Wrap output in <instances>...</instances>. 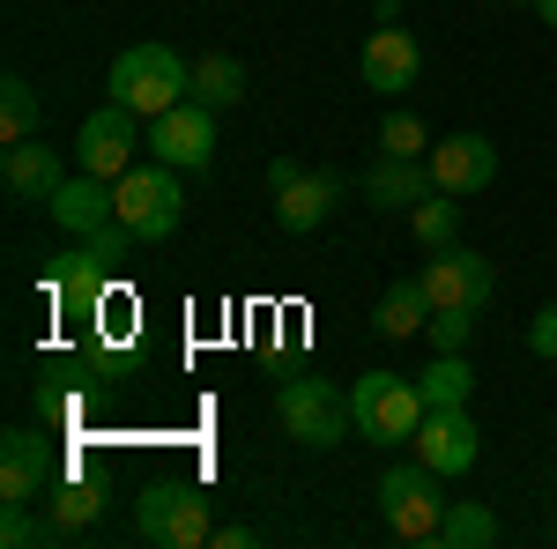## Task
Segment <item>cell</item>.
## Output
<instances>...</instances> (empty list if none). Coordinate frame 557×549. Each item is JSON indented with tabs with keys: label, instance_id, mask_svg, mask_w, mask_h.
<instances>
[{
	"label": "cell",
	"instance_id": "cell-20",
	"mask_svg": "<svg viewBox=\"0 0 557 549\" xmlns=\"http://www.w3.org/2000/svg\"><path fill=\"white\" fill-rule=\"evenodd\" d=\"M424 327H431V297H424L417 275L394 283V290L372 304V335H386V341H409V335H424Z\"/></svg>",
	"mask_w": 557,
	"mask_h": 549
},
{
	"label": "cell",
	"instance_id": "cell-12",
	"mask_svg": "<svg viewBox=\"0 0 557 549\" xmlns=\"http://www.w3.org/2000/svg\"><path fill=\"white\" fill-rule=\"evenodd\" d=\"M409 453L454 483V475H469V467H475V453H483V431H475L469 409H424L417 438H409Z\"/></svg>",
	"mask_w": 557,
	"mask_h": 549
},
{
	"label": "cell",
	"instance_id": "cell-7",
	"mask_svg": "<svg viewBox=\"0 0 557 549\" xmlns=\"http://www.w3.org/2000/svg\"><path fill=\"white\" fill-rule=\"evenodd\" d=\"M268 194H275V223H283L290 238H312V230L335 215V201H343V178L298 164V157H275V164H268Z\"/></svg>",
	"mask_w": 557,
	"mask_h": 549
},
{
	"label": "cell",
	"instance_id": "cell-15",
	"mask_svg": "<svg viewBox=\"0 0 557 549\" xmlns=\"http://www.w3.org/2000/svg\"><path fill=\"white\" fill-rule=\"evenodd\" d=\"M431 178H438V194H454V201L483 194V186L498 178L491 134H446V141H431Z\"/></svg>",
	"mask_w": 557,
	"mask_h": 549
},
{
	"label": "cell",
	"instance_id": "cell-18",
	"mask_svg": "<svg viewBox=\"0 0 557 549\" xmlns=\"http://www.w3.org/2000/svg\"><path fill=\"white\" fill-rule=\"evenodd\" d=\"M45 209H52V223H60L67 238H97V230L112 223V178H89L83 171V178H67Z\"/></svg>",
	"mask_w": 557,
	"mask_h": 549
},
{
	"label": "cell",
	"instance_id": "cell-23",
	"mask_svg": "<svg viewBox=\"0 0 557 549\" xmlns=\"http://www.w3.org/2000/svg\"><path fill=\"white\" fill-rule=\"evenodd\" d=\"M491 542H498V520H491V506L454 498V506H446V527H438V542H431V549H491Z\"/></svg>",
	"mask_w": 557,
	"mask_h": 549
},
{
	"label": "cell",
	"instance_id": "cell-10",
	"mask_svg": "<svg viewBox=\"0 0 557 549\" xmlns=\"http://www.w3.org/2000/svg\"><path fill=\"white\" fill-rule=\"evenodd\" d=\"M417 283H424L431 312H475V320H483V304H491V290H498L491 260H483V253H469V246H446V253H424V267H417Z\"/></svg>",
	"mask_w": 557,
	"mask_h": 549
},
{
	"label": "cell",
	"instance_id": "cell-3",
	"mask_svg": "<svg viewBox=\"0 0 557 549\" xmlns=\"http://www.w3.org/2000/svg\"><path fill=\"white\" fill-rule=\"evenodd\" d=\"M112 215L134 230V246H164L178 223H186V194H178L172 164H134L120 186H112Z\"/></svg>",
	"mask_w": 557,
	"mask_h": 549
},
{
	"label": "cell",
	"instance_id": "cell-29",
	"mask_svg": "<svg viewBox=\"0 0 557 549\" xmlns=\"http://www.w3.org/2000/svg\"><path fill=\"white\" fill-rule=\"evenodd\" d=\"M528 349H535V357H550V364H557V297L543 304V312H535V320H528Z\"/></svg>",
	"mask_w": 557,
	"mask_h": 549
},
{
	"label": "cell",
	"instance_id": "cell-9",
	"mask_svg": "<svg viewBox=\"0 0 557 549\" xmlns=\"http://www.w3.org/2000/svg\"><path fill=\"white\" fill-rule=\"evenodd\" d=\"M134 149H149V127H141V112L112 104V97H104V112H89L83 134H75V164H83L89 178H112V186L134 171Z\"/></svg>",
	"mask_w": 557,
	"mask_h": 549
},
{
	"label": "cell",
	"instance_id": "cell-1",
	"mask_svg": "<svg viewBox=\"0 0 557 549\" xmlns=\"http://www.w3.org/2000/svg\"><path fill=\"white\" fill-rule=\"evenodd\" d=\"M104 97L127 104V112H141V120H157V112H172V104L194 97V60H178L164 38H141V45H127V52L112 60Z\"/></svg>",
	"mask_w": 557,
	"mask_h": 549
},
{
	"label": "cell",
	"instance_id": "cell-6",
	"mask_svg": "<svg viewBox=\"0 0 557 549\" xmlns=\"http://www.w3.org/2000/svg\"><path fill=\"white\" fill-rule=\"evenodd\" d=\"M134 527H141V542L201 549V542H215V506H209V490H194V483H149L134 498Z\"/></svg>",
	"mask_w": 557,
	"mask_h": 549
},
{
	"label": "cell",
	"instance_id": "cell-26",
	"mask_svg": "<svg viewBox=\"0 0 557 549\" xmlns=\"http://www.w3.org/2000/svg\"><path fill=\"white\" fill-rule=\"evenodd\" d=\"M380 149H386V157H431V134H424V120H417V112H386Z\"/></svg>",
	"mask_w": 557,
	"mask_h": 549
},
{
	"label": "cell",
	"instance_id": "cell-19",
	"mask_svg": "<svg viewBox=\"0 0 557 549\" xmlns=\"http://www.w3.org/2000/svg\"><path fill=\"white\" fill-rule=\"evenodd\" d=\"M97 512H104V490L83 483V475H60V483L45 490V520H52V535H60V542H75Z\"/></svg>",
	"mask_w": 557,
	"mask_h": 549
},
{
	"label": "cell",
	"instance_id": "cell-2",
	"mask_svg": "<svg viewBox=\"0 0 557 549\" xmlns=\"http://www.w3.org/2000/svg\"><path fill=\"white\" fill-rule=\"evenodd\" d=\"M127 246H134V230L112 215L97 238H75L67 253L52 260V304L67 312V320H89L97 304H104V283L120 275V260H127Z\"/></svg>",
	"mask_w": 557,
	"mask_h": 549
},
{
	"label": "cell",
	"instance_id": "cell-16",
	"mask_svg": "<svg viewBox=\"0 0 557 549\" xmlns=\"http://www.w3.org/2000/svg\"><path fill=\"white\" fill-rule=\"evenodd\" d=\"M52 483H60L52 446H45L38 431H8V438H0V506H30Z\"/></svg>",
	"mask_w": 557,
	"mask_h": 549
},
{
	"label": "cell",
	"instance_id": "cell-28",
	"mask_svg": "<svg viewBox=\"0 0 557 549\" xmlns=\"http://www.w3.org/2000/svg\"><path fill=\"white\" fill-rule=\"evenodd\" d=\"M431 349H469V335H475V312H431Z\"/></svg>",
	"mask_w": 557,
	"mask_h": 549
},
{
	"label": "cell",
	"instance_id": "cell-13",
	"mask_svg": "<svg viewBox=\"0 0 557 549\" xmlns=\"http://www.w3.org/2000/svg\"><path fill=\"white\" fill-rule=\"evenodd\" d=\"M417 75H424V45L409 38L401 23H380L364 38V52H357V83L372 89V97H401Z\"/></svg>",
	"mask_w": 557,
	"mask_h": 549
},
{
	"label": "cell",
	"instance_id": "cell-11",
	"mask_svg": "<svg viewBox=\"0 0 557 549\" xmlns=\"http://www.w3.org/2000/svg\"><path fill=\"white\" fill-rule=\"evenodd\" d=\"M215 120L223 112H209V104H172V112H157L149 120V157L157 164H172V171H201L215 157Z\"/></svg>",
	"mask_w": 557,
	"mask_h": 549
},
{
	"label": "cell",
	"instance_id": "cell-8",
	"mask_svg": "<svg viewBox=\"0 0 557 549\" xmlns=\"http://www.w3.org/2000/svg\"><path fill=\"white\" fill-rule=\"evenodd\" d=\"M275 416H283V431H290L298 446H312V453L343 446V431H357V416H349V401H343V386H327V379H283V394H275Z\"/></svg>",
	"mask_w": 557,
	"mask_h": 549
},
{
	"label": "cell",
	"instance_id": "cell-17",
	"mask_svg": "<svg viewBox=\"0 0 557 549\" xmlns=\"http://www.w3.org/2000/svg\"><path fill=\"white\" fill-rule=\"evenodd\" d=\"M0 186L15 194V201H52L60 186H67V164H60V149L52 141H8V157H0Z\"/></svg>",
	"mask_w": 557,
	"mask_h": 549
},
{
	"label": "cell",
	"instance_id": "cell-5",
	"mask_svg": "<svg viewBox=\"0 0 557 549\" xmlns=\"http://www.w3.org/2000/svg\"><path fill=\"white\" fill-rule=\"evenodd\" d=\"M446 475L424 461H409V467H386L380 475V512H386V527L401 535V542H438V527H446Z\"/></svg>",
	"mask_w": 557,
	"mask_h": 549
},
{
	"label": "cell",
	"instance_id": "cell-30",
	"mask_svg": "<svg viewBox=\"0 0 557 549\" xmlns=\"http://www.w3.org/2000/svg\"><path fill=\"white\" fill-rule=\"evenodd\" d=\"M215 542H223V549H253L260 527H246V520H223V527H215Z\"/></svg>",
	"mask_w": 557,
	"mask_h": 549
},
{
	"label": "cell",
	"instance_id": "cell-25",
	"mask_svg": "<svg viewBox=\"0 0 557 549\" xmlns=\"http://www.w3.org/2000/svg\"><path fill=\"white\" fill-rule=\"evenodd\" d=\"M38 127H45L38 89L23 83V75H8V83H0V141H30Z\"/></svg>",
	"mask_w": 557,
	"mask_h": 549
},
{
	"label": "cell",
	"instance_id": "cell-4",
	"mask_svg": "<svg viewBox=\"0 0 557 549\" xmlns=\"http://www.w3.org/2000/svg\"><path fill=\"white\" fill-rule=\"evenodd\" d=\"M349 416H357V438H372V446H409L424 423V386L401 372H364L349 386Z\"/></svg>",
	"mask_w": 557,
	"mask_h": 549
},
{
	"label": "cell",
	"instance_id": "cell-14",
	"mask_svg": "<svg viewBox=\"0 0 557 549\" xmlns=\"http://www.w3.org/2000/svg\"><path fill=\"white\" fill-rule=\"evenodd\" d=\"M357 194H364V209H380V215H409L438 194V178H431V157H380L357 178Z\"/></svg>",
	"mask_w": 557,
	"mask_h": 549
},
{
	"label": "cell",
	"instance_id": "cell-27",
	"mask_svg": "<svg viewBox=\"0 0 557 549\" xmlns=\"http://www.w3.org/2000/svg\"><path fill=\"white\" fill-rule=\"evenodd\" d=\"M0 542H8V549H30V542H60V535H52V520H30V506H8Z\"/></svg>",
	"mask_w": 557,
	"mask_h": 549
},
{
	"label": "cell",
	"instance_id": "cell-21",
	"mask_svg": "<svg viewBox=\"0 0 557 549\" xmlns=\"http://www.w3.org/2000/svg\"><path fill=\"white\" fill-rule=\"evenodd\" d=\"M417 386H424V409H469L475 372H469L461 349H431V364L417 372Z\"/></svg>",
	"mask_w": 557,
	"mask_h": 549
},
{
	"label": "cell",
	"instance_id": "cell-31",
	"mask_svg": "<svg viewBox=\"0 0 557 549\" xmlns=\"http://www.w3.org/2000/svg\"><path fill=\"white\" fill-rule=\"evenodd\" d=\"M535 15H543V23H550V30H557V0H535Z\"/></svg>",
	"mask_w": 557,
	"mask_h": 549
},
{
	"label": "cell",
	"instance_id": "cell-24",
	"mask_svg": "<svg viewBox=\"0 0 557 549\" xmlns=\"http://www.w3.org/2000/svg\"><path fill=\"white\" fill-rule=\"evenodd\" d=\"M409 230H417V246H424V253L461 246V201H454V194H431L424 209H409Z\"/></svg>",
	"mask_w": 557,
	"mask_h": 549
},
{
	"label": "cell",
	"instance_id": "cell-22",
	"mask_svg": "<svg viewBox=\"0 0 557 549\" xmlns=\"http://www.w3.org/2000/svg\"><path fill=\"white\" fill-rule=\"evenodd\" d=\"M246 97V67L231 60V52H209V60H194V104H209V112H231Z\"/></svg>",
	"mask_w": 557,
	"mask_h": 549
}]
</instances>
